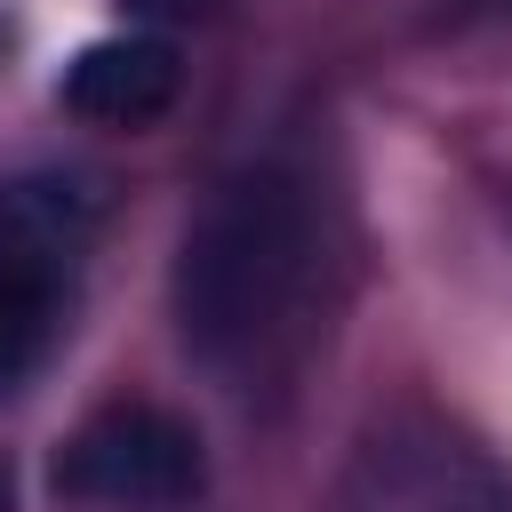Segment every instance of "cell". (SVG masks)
<instances>
[{"mask_svg":"<svg viewBox=\"0 0 512 512\" xmlns=\"http://www.w3.org/2000/svg\"><path fill=\"white\" fill-rule=\"evenodd\" d=\"M176 336L232 392L280 384L328 328V224L304 176L248 168L208 192L184 224L176 272Z\"/></svg>","mask_w":512,"mask_h":512,"instance_id":"1","label":"cell"},{"mask_svg":"<svg viewBox=\"0 0 512 512\" xmlns=\"http://www.w3.org/2000/svg\"><path fill=\"white\" fill-rule=\"evenodd\" d=\"M336 512H512V472L448 416L400 408L352 440Z\"/></svg>","mask_w":512,"mask_h":512,"instance_id":"3","label":"cell"},{"mask_svg":"<svg viewBox=\"0 0 512 512\" xmlns=\"http://www.w3.org/2000/svg\"><path fill=\"white\" fill-rule=\"evenodd\" d=\"M56 96H64V112H80L96 128H152L184 96V64L152 32H112V40H88L64 64Z\"/></svg>","mask_w":512,"mask_h":512,"instance_id":"5","label":"cell"},{"mask_svg":"<svg viewBox=\"0 0 512 512\" xmlns=\"http://www.w3.org/2000/svg\"><path fill=\"white\" fill-rule=\"evenodd\" d=\"M0 512H16V480H8V464H0Z\"/></svg>","mask_w":512,"mask_h":512,"instance_id":"6","label":"cell"},{"mask_svg":"<svg viewBox=\"0 0 512 512\" xmlns=\"http://www.w3.org/2000/svg\"><path fill=\"white\" fill-rule=\"evenodd\" d=\"M56 504L72 512H184L208 488L200 432L160 400H104L56 440Z\"/></svg>","mask_w":512,"mask_h":512,"instance_id":"2","label":"cell"},{"mask_svg":"<svg viewBox=\"0 0 512 512\" xmlns=\"http://www.w3.org/2000/svg\"><path fill=\"white\" fill-rule=\"evenodd\" d=\"M80 224L88 216L64 184H24L0 200V392H16L40 368V352L64 320Z\"/></svg>","mask_w":512,"mask_h":512,"instance_id":"4","label":"cell"}]
</instances>
